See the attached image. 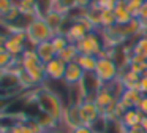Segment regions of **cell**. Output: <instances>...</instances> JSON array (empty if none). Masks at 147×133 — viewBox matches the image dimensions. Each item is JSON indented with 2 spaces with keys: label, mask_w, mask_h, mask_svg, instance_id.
Returning a JSON list of instances; mask_svg holds the SVG:
<instances>
[{
  "label": "cell",
  "mask_w": 147,
  "mask_h": 133,
  "mask_svg": "<svg viewBox=\"0 0 147 133\" xmlns=\"http://www.w3.org/2000/svg\"><path fill=\"white\" fill-rule=\"evenodd\" d=\"M131 54H138L147 59V35H141L131 48Z\"/></svg>",
  "instance_id": "20"
},
{
  "label": "cell",
  "mask_w": 147,
  "mask_h": 133,
  "mask_svg": "<svg viewBox=\"0 0 147 133\" xmlns=\"http://www.w3.org/2000/svg\"><path fill=\"white\" fill-rule=\"evenodd\" d=\"M115 3H117V0H101V2H98L96 5L100 6V10H109V11H112Z\"/></svg>",
  "instance_id": "27"
},
{
  "label": "cell",
  "mask_w": 147,
  "mask_h": 133,
  "mask_svg": "<svg viewBox=\"0 0 147 133\" xmlns=\"http://www.w3.org/2000/svg\"><path fill=\"white\" fill-rule=\"evenodd\" d=\"M78 56H79V51H78V46L74 43H70L67 48H65L62 52H59V59H62L65 63H71V62H76Z\"/></svg>",
  "instance_id": "18"
},
{
  "label": "cell",
  "mask_w": 147,
  "mask_h": 133,
  "mask_svg": "<svg viewBox=\"0 0 147 133\" xmlns=\"http://www.w3.org/2000/svg\"><path fill=\"white\" fill-rule=\"evenodd\" d=\"M71 133H96V132L93 130V127H90V125H79L78 128H74Z\"/></svg>",
  "instance_id": "30"
},
{
  "label": "cell",
  "mask_w": 147,
  "mask_h": 133,
  "mask_svg": "<svg viewBox=\"0 0 147 133\" xmlns=\"http://www.w3.org/2000/svg\"><path fill=\"white\" fill-rule=\"evenodd\" d=\"M26 35H27V44H32V48H35L40 43L51 41L54 38L55 32L46 22L45 16H36L26 25Z\"/></svg>",
  "instance_id": "2"
},
{
  "label": "cell",
  "mask_w": 147,
  "mask_h": 133,
  "mask_svg": "<svg viewBox=\"0 0 147 133\" xmlns=\"http://www.w3.org/2000/svg\"><path fill=\"white\" fill-rule=\"evenodd\" d=\"M8 133H32V132L29 130V127L26 125L24 120H14L10 125V132Z\"/></svg>",
  "instance_id": "24"
},
{
  "label": "cell",
  "mask_w": 147,
  "mask_h": 133,
  "mask_svg": "<svg viewBox=\"0 0 147 133\" xmlns=\"http://www.w3.org/2000/svg\"><path fill=\"white\" fill-rule=\"evenodd\" d=\"M96 133H105V132H96Z\"/></svg>",
  "instance_id": "37"
},
{
  "label": "cell",
  "mask_w": 147,
  "mask_h": 133,
  "mask_svg": "<svg viewBox=\"0 0 147 133\" xmlns=\"http://www.w3.org/2000/svg\"><path fill=\"white\" fill-rule=\"evenodd\" d=\"M35 119H36V122L41 125V128L48 130V132H54V130H57L59 125H60V122H59L57 119H54L52 116H49V114H46V113H41V111L35 116Z\"/></svg>",
  "instance_id": "16"
},
{
  "label": "cell",
  "mask_w": 147,
  "mask_h": 133,
  "mask_svg": "<svg viewBox=\"0 0 147 133\" xmlns=\"http://www.w3.org/2000/svg\"><path fill=\"white\" fill-rule=\"evenodd\" d=\"M60 125H63L67 128V132H73L74 128H78L79 125H84L82 117H81V109L79 105L70 103L68 106H65L63 116L60 119Z\"/></svg>",
  "instance_id": "6"
},
{
  "label": "cell",
  "mask_w": 147,
  "mask_h": 133,
  "mask_svg": "<svg viewBox=\"0 0 147 133\" xmlns=\"http://www.w3.org/2000/svg\"><path fill=\"white\" fill-rule=\"evenodd\" d=\"M0 75H2V71H0Z\"/></svg>",
  "instance_id": "38"
},
{
  "label": "cell",
  "mask_w": 147,
  "mask_h": 133,
  "mask_svg": "<svg viewBox=\"0 0 147 133\" xmlns=\"http://www.w3.org/2000/svg\"><path fill=\"white\" fill-rule=\"evenodd\" d=\"M127 133H146V130L142 128V125H136L131 127V128H127Z\"/></svg>",
  "instance_id": "33"
},
{
  "label": "cell",
  "mask_w": 147,
  "mask_h": 133,
  "mask_svg": "<svg viewBox=\"0 0 147 133\" xmlns=\"http://www.w3.org/2000/svg\"><path fill=\"white\" fill-rule=\"evenodd\" d=\"M120 71L122 70L114 62V59H111V57H98L95 75L103 84H111V82L117 81L119 76H120Z\"/></svg>",
  "instance_id": "4"
},
{
  "label": "cell",
  "mask_w": 147,
  "mask_h": 133,
  "mask_svg": "<svg viewBox=\"0 0 147 133\" xmlns=\"http://www.w3.org/2000/svg\"><path fill=\"white\" fill-rule=\"evenodd\" d=\"M8 41V33H0V51H3Z\"/></svg>",
  "instance_id": "32"
},
{
  "label": "cell",
  "mask_w": 147,
  "mask_h": 133,
  "mask_svg": "<svg viewBox=\"0 0 147 133\" xmlns=\"http://www.w3.org/2000/svg\"><path fill=\"white\" fill-rule=\"evenodd\" d=\"M65 70H67V63L62 59H59V57H55L51 62L45 63L46 79H51V81H63Z\"/></svg>",
  "instance_id": "8"
},
{
  "label": "cell",
  "mask_w": 147,
  "mask_h": 133,
  "mask_svg": "<svg viewBox=\"0 0 147 133\" xmlns=\"http://www.w3.org/2000/svg\"><path fill=\"white\" fill-rule=\"evenodd\" d=\"M32 98L41 113L49 114L60 122L65 111V105L57 92H54L46 86H38V87L32 89Z\"/></svg>",
  "instance_id": "1"
},
{
  "label": "cell",
  "mask_w": 147,
  "mask_h": 133,
  "mask_svg": "<svg viewBox=\"0 0 147 133\" xmlns=\"http://www.w3.org/2000/svg\"><path fill=\"white\" fill-rule=\"evenodd\" d=\"M21 63H22L24 71L32 78V81L35 82L36 87L45 82V79H46L45 63H43L41 59L38 57L35 48H27L26 52L21 56Z\"/></svg>",
  "instance_id": "3"
},
{
  "label": "cell",
  "mask_w": 147,
  "mask_h": 133,
  "mask_svg": "<svg viewBox=\"0 0 147 133\" xmlns=\"http://www.w3.org/2000/svg\"><path fill=\"white\" fill-rule=\"evenodd\" d=\"M86 73L84 70L78 65V62H71L67 63V70H65V76H63V82L68 86V87H73V86H78L81 81L84 79Z\"/></svg>",
  "instance_id": "9"
},
{
  "label": "cell",
  "mask_w": 147,
  "mask_h": 133,
  "mask_svg": "<svg viewBox=\"0 0 147 133\" xmlns=\"http://www.w3.org/2000/svg\"><path fill=\"white\" fill-rule=\"evenodd\" d=\"M125 2H127V8H128V11L131 13V16H133V18H138V16H139L141 6H142V3L146 2V0H125Z\"/></svg>",
  "instance_id": "23"
},
{
  "label": "cell",
  "mask_w": 147,
  "mask_h": 133,
  "mask_svg": "<svg viewBox=\"0 0 147 133\" xmlns=\"http://www.w3.org/2000/svg\"><path fill=\"white\" fill-rule=\"evenodd\" d=\"M35 51H36V54H38V57L41 59L43 63H48V62H51L52 59L57 57V52H55V49H54L51 41H45V43L36 44Z\"/></svg>",
  "instance_id": "14"
},
{
  "label": "cell",
  "mask_w": 147,
  "mask_h": 133,
  "mask_svg": "<svg viewBox=\"0 0 147 133\" xmlns=\"http://www.w3.org/2000/svg\"><path fill=\"white\" fill-rule=\"evenodd\" d=\"M78 51L79 54H90V56H96L100 57V54L105 49V43H103V38L98 32H89L82 40H79L76 43Z\"/></svg>",
  "instance_id": "5"
},
{
  "label": "cell",
  "mask_w": 147,
  "mask_h": 133,
  "mask_svg": "<svg viewBox=\"0 0 147 133\" xmlns=\"http://www.w3.org/2000/svg\"><path fill=\"white\" fill-rule=\"evenodd\" d=\"M18 57H13L7 49L0 51V71H3V70H8L14 62H16Z\"/></svg>",
  "instance_id": "22"
},
{
  "label": "cell",
  "mask_w": 147,
  "mask_h": 133,
  "mask_svg": "<svg viewBox=\"0 0 147 133\" xmlns=\"http://www.w3.org/2000/svg\"><path fill=\"white\" fill-rule=\"evenodd\" d=\"M24 122H26V125L29 127V130H30L32 133H41V132H43L41 125H40V124L36 122L35 117H27V119L24 120Z\"/></svg>",
  "instance_id": "26"
},
{
  "label": "cell",
  "mask_w": 147,
  "mask_h": 133,
  "mask_svg": "<svg viewBox=\"0 0 147 133\" xmlns=\"http://www.w3.org/2000/svg\"><path fill=\"white\" fill-rule=\"evenodd\" d=\"M76 62H78V65L84 70V73H95L98 57L90 56V54H79L78 59H76Z\"/></svg>",
  "instance_id": "15"
},
{
  "label": "cell",
  "mask_w": 147,
  "mask_h": 133,
  "mask_svg": "<svg viewBox=\"0 0 147 133\" xmlns=\"http://www.w3.org/2000/svg\"><path fill=\"white\" fill-rule=\"evenodd\" d=\"M51 43H52V46H54L55 52H57V56H59V52H62V51L70 44V41L65 37V33H55L54 38L51 40Z\"/></svg>",
  "instance_id": "21"
},
{
  "label": "cell",
  "mask_w": 147,
  "mask_h": 133,
  "mask_svg": "<svg viewBox=\"0 0 147 133\" xmlns=\"http://www.w3.org/2000/svg\"><path fill=\"white\" fill-rule=\"evenodd\" d=\"M112 11H114L117 25L128 24V22L133 19L131 13L128 11V8H127V2H125V0H117V3H115V6H114V10H112Z\"/></svg>",
  "instance_id": "13"
},
{
  "label": "cell",
  "mask_w": 147,
  "mask_h": 133,
  "mask_svg": "<svg viewBox=\"0 0 147 133\" xmlns=\"http://www.w3.org/2000/svg\"><path fill=\"white\" fill-rule=\"evenodd\" d=\"M117 25L115 22V16H114V11H109V10H101V16H100V27L101 30L105 29H112Z\"/></svg>",
  "instance_id": "19"
},
{
  "label": "cell",
  "mask_w": 147,
  "mask_h": 133,
  "mask_svg": "<svg viewBox=\"0 0 147 133\" xmlns=\"http://www.w3.org/2000/svg\"><path fill=\"white\" fill-rule=\"evenodd\" d=\"M141 98H142V94L138 89H125L119 97V101L125 109H133V108H138Z\"/></svg>",
  "instance_id": "10"
},
{
  "label": "cell",
  "mask_w": 147,
  "mask_h": 133,
  "mask_svg": "<svg viewBox=\"0 0 147 133\" xmlns=\"http://www.w3.org/2000/svg\"><path fill=\"white\" fill-rule=\"evenodd\" d=\"M144 116H146V114L141 113L138 108H133V109H127L123 114H122L120 122H122V125H123L125 128H131V127L141 125Z\"/></svg>",
  "instance_id": "11"
},
{
  "label": "cell",
  "mask_w": 147,
  "mask_h": 133,
  "mask_svg": "<svg viewBox=\"0 0 147 133\" xmlns=\"http://www.w3.org/2000/svg\"><path fill=\"white\" fill-rule=\"evenodd\" d=\"M138 109L147 116V95H142V98H141L139 105H138Z\"/></svg>",
  "instance_id": "31"
},
{
  "label": "cell",
  "mask_w": 147,
  "mask_h": 133,
  "mask_svg": "<svg viewBox=\"0 0 147 133\" xmlns=\"http://www.w3.org/2000/svg\"><path fill=\"white\" fill-rule=\"evenodd\" d=\"M138 90L141 92L142 95H147V76L142 75L139 79V87H138Z\"/></svg>",
  "instance_id": "29"
},
{
  "label": "cell",
  "mask_w": 147,
  "mask_h": 133,
  "mask_svg": "<svg viewBox=\"0 0 147 133\" xmlns=\"http://www.w3.org/2000/svg\"><path fill=\"white\" fill-rule=\"evenodd\" d=\"M79 109H81V117H82L84 125L93 127V124L98 122L103 116L101 109L96 106L95 101H89V100L82 101V103L79 105Z\"/></svg>",
  "instance_id": "7"
},
{
  "label": "cell",
  "mask_w": 147,
  "mask_h": 133,
  "mask_svg": "<svg viewBox=\"0 0 147 133\" xmlns=\"http://www.w3.org/2000/svg\"><path fill=\"white\" fill-rule=\"evenodd\" d=\"M139 79H141V75L131 71L130 68L122 70L120 76H119V81L123 86V89H138L139 87Z\"/></svg>",
  "instance_id": "12"
},
{
  "label": "cell",
  "mask_w": 147,
  "mask_h": 133,
  "mask_svg": "<svg viewBox=\"0 0 147 133\" xmlns=\"http://www.w3.org/2000/svg\"><path fill=\"white\" fill-rule=\"evenodd\" d=\"M54 133H71V132H63V130H54Z\"/></svg>",
  "instance_id": "35"
},
{
  "label": "cell",
  "mask_w": 147,
  "mask_h": 133,
  "mask_svg": "<svg viewBox=\"0 0 147 133\" xmlns=\"http://www.w3.org/2000/svg\"><path fill=\"white\" fill-rule=\"evenodd\" d=\"M138 19L141 21V24H147V0L142 3V6H141V10H139V16H138Z\"/></svg>",
  "instance_id": "28"
},
{
  "label": "cell",
  "mask_w": 147,
  "mask_h": 133,
  "mask_svg": "<svg viewBox=\"0 0 147 133\" xmlns=\"http://www.w3.org/2000/svg\"><path fill=\"white\" fill-rule=\"evenodd\" d=\"M141 125H142V128L146 130V133H147V116H144V119H142V122H141Z\"/></svg>",
  "instance_id": "34"
},
{
  "label": "cell",
  "mask_w": 147,
  "mask_h": 133,
  "mask_svg": "<svg viewBox=\"0 0 147 133\" xmlns=\"http://www.w3.org/2000/svg\"><path fill=\"white\" fill-rule=\"evenodd\" d=\"M41 133H54V132H48V130H43Z\"/></svg>",
  "instance_id": "36"
},
{
  "label": "cell",
  "mask_w": 147,
  "mask_h": 133,
  "mask_svg": "<svg viewBox=\"0 0 147 133\" xmlns=\"http://www.w3.org/2000/svg\"><path fill=\"white\" fill-rule=\"evenodd\" d=\"M5 49H7L13 57H21L24 52H26L27 44L22 43V41H18V40H14V38H10V37H8V41H7V46H5Z\"/></svg>",
  "instance_id": "17"
},
{
  "label": "cell",
  "mask_w": 147,
  "mask_h": 133,
  "mask_svg": "<svg viewBox=\"0 0 147 133\" xmlns=\"http://www.w3.org/2000/svg\"><path fill=\"white\" fill-rule=\"evenodd\" d=\"M14 5H16L14 0H0V19H3Z\"/></svg>",
  "instance_id": "25"
}]
</instances>
